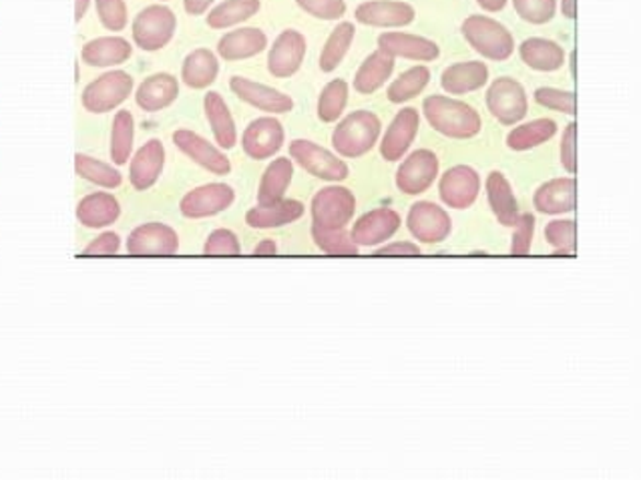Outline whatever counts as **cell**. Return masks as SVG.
Masks as SVG:
<instances>
[{"instance_id":"obj_1","label":"cell","mask_w":641,"mask_h":480,"mask_svg":"<svg viewBox=\"0 0 641 480\" xmlns=\"http://www.w3.org/2000/svg\"><path fill=\"white\" fill-rule=\"evenodd\" d=\"M422 115L436 133L448 139L467 141L481 133L482 119L479 112L469 103L455 99V97H446V95L427 97L422 101Z\"/></svg>"},{"instance_id":"obj_2","label":"cell","mask_w":641,"mask_h":480,"mask_svg":"<svg viewBox=\"0 0 641 480\" xmlns=\"http://www.w3.org/2000/svg\"><path fill=\"white\" fill-rule=\"evenodd\" d=\"M383 136L381 117L369 109H358L342 117L333 131V148L342 160H358L371 153Z\"/></svg>"},{"instance_id":"obj_3","label":"cell","mask_w":641,"mask_h":480,"mask_svg":"<svg viewBox=\"0 0 641 480\" xmlns=\"http://www.w3.org/2000/svg\"><path fill=\"white\" fill-rule=\"evenodd\" d=\"M461 33L469 43L470 49L487 61H509L515 52V38L511 31L493 16L470 14L463 21Z\"/></svg>"},{"instance_id":"obj_4","label":"cell","mask_w":641,"mask_h":480,"mask_svg":"<svg viewBox=\"0 0 641 480\" xmlns=\"http://www.w3.org/2000/svg\"><path fill=\"white\" fill-rule=\"evenodd\" d=\"M312 225L322 230H342L354 220L357 196L342 185L334 184L316 191L310 203Z\"/></svg>"},{"instance_id":"obj_5","label":"cell","mask_w":641,"mask_h":480,"mask_svg":"<svg viewBox=\"0 0 641 480\" xmlns=\"http://www.w3.org/2000/svg\"><path fill=\"white\" fill-rule=\"evenodd\" d=\"M487 109L493 115L494 121L505 127H515L529 113V97L525 86L513 77H497L487 89L485 95Z\"/></svg>"},{"instance_id":"obj_6","label":"cell","mask_w":641,"mask_h":480,"mask_svg":"<svg viewBox=\"0 0 641 480\" xmlns=\"http://www.w3.org/2000/svg\"><path fill=\"white\" fill-rule=\"evenodd\" d=\"M290 160L322 182L340 184L350 175V167L346 165V161H342L338 153L322 148L310 139H294L290 143Z\"/></svg>"},{"instance_id":"obj_7","label":"cell","mask_w":641,"mask_h":480,"mask_svg":"<svg viewBox=\"0 0 641 480\" xmlns=\"http://www.w3.org/2000/svg\"><path fill=\"white\" fill-rule=\"evenodd\" d=\"M177 31V16L165 4H151L133 21V43L137 49L158 52L165 49Z\"/></svg>"},{"instance_id":"obj_8","label":"cell","mask_w":641,"mask_h":480,"mask_svg":"<svg viewBox=\"0 0 641 480\" xmlns=\"http://www.w3.org/2000/svg\"><path fill=\"white\" fill-rule=\"evenodd\" d=\"M133 77L127 71H109L97 77L85 86L81 101L86 112L103 115V113L115 112L119 105L131 97L133 93Z\"/></svg>"},{"instance_id":"obj_9","label":"cell","mask_w":641,"mask_h":480,"mask_svg":"<svg viewBox=\"0 0 641 480\" xmlns=\"http://www.w3.org/2000/svg\"><path fill=\"white\" fill-rule=\"evenodd\" d=\"M441 173L439 155L431 149H417L400 160L396 169L395 184L405 196H420L431 189Z\"/></svg>"},{"instance_id":"obj_10","label":"cell","mask_w":641,"mask_h":480,"mask_svg":"<svg viewBox=\"0 0 641 480\" xmlns=\"http://www.w3.org/2000/svg\"><path fill=\"white\" fill-rule=\"evenodd\" d=\"M410 235L424 246H436L453 234V220L448 211L434 201H417L410 206L407 215Z\"/></svg>"},{"instance_id":"obj_11","label":"cell","mask_w":641,"mask_h":480,"mask_svg":"<svg viewBox=\"0 0 641 480\" xmlns=\"http://www.w3.org/2000/svg\"><path fill=\"white\" fill-rule=\"evenodd\" d=\"M482 179L470 165H455L439 177V198L451 210H469L481 196Z\"/></svg>"},{"instance_id":"obj_12","label":"cell","mask_w":641,"mask_h":480,"mask_svg":"<svg viewBox=\"0 0 641 480\" xmlns=\"http://www.w3.org/2000/svg\"><path fill=\"white\" fill-rule=\"evenodd\" d=\"M235 191L232 185L206 184L187 191L179 201V211L187 220H206L220 215L234 206Z\"/></svg>"},{"instance_id":"obj_13","label":"cell","mask_w":641,"mask_h":480,"mask_svg":"<svg viewBox=\"0 0 641 480\" xmlns=\"http://www.w3.org/2000/svg\"><path fill=\"white\" fill-rule=\"evenodd\" d=\"M284 125L278 121V117L266 115L258 117L247 125L242 136V149L249 160L266 161L278 155V151L284 148Z\"/></svg>"},{"instance_id":"obj_14","label":"cell","mask_w":641,"mask_h":480,"mask_svg":"<svg viewBox=\"0 0 641 480\" xmlns=\"http://www.w3.org/2000/svg\"><path fill=\"white\" fill-rule=\"evenodd\" d=\"M306 50H308V40L300 31L296 28L282 31L268 50V71L271 77L276 79L294 77L304 65Z\"/></svg>"},{"instance_id":"obj_15","label":"cell","mask_w":641,"mask_h":480,"mask_svg":"<svg viewBox=\"0 0 641 480\" xmlns=\"http://www.w3.org/2000/svg\"><path fill=\"white\" fill-rule=\"evenodd\" d=\"M173 145L194 163H198L199 167H203L206 172L220 175V177L232 173V161L223 153V149L213 145L206 137L199 136L191 129H177L173 133Z\"/></svg>"},{"instance_id":"obj_16","label":"cell","mask_w":641,"mask_h":480,"mask_svg":"<svg viewBox=\"0 0 641 480\" xmlns=\"http://www.w3.org/2000/svg\"><path fill=\"white\" fill-rule=\"evenodd\" d=\"M354 19L374 28H405L417 21V9L405 0H366L358 4Z\"/></svg>"},{"instance_id":"obj_17","label":"cell","mask_w":641,"mask_h":480,"mask_svg":"<svg viewBox=\"0 0 641 480\" xmlns=\"http://www.w3.org/2000/svg\"><path fill=\"white\" fill-rule=\"evenodd\" d=\"M230 89L237 99L252 105L258 112L284 115V113L294 109V99L290 95H285L273 86L258 83L254 79L242 77V74H235L230 79Z\"/></svg>"},{"instance_id":"obj_18","label":"cell","mask_w":641,"mask_h":480,"mask_svg":"<svg viewBox=\"0 0 641 480\" xmlns=\"http://www.w3.org/2000/svg\"><path fill=\"white\" fill-rule=\"evenodd\" d=\"M125 249L131 256H173L179 251V235L167 223H143L129 234Z\"/></svg>"},{"instance_id":"obj_19","label":"cell","mask_w":641,"mask_h":480,"mask_svg":"<svg viewBox=\"0 0 641 480\" xmlns=\"http://www.w3.org/2000/svg\"><path fill=\"white\" fill-rule=\"evenodd\" d=\"M420 113L415 107H403L381 136V155L388 163L403 160L419 136Z\"/></svg>"},{"instance_id":"obj_20","label":"cell","mask_w":641,"mask_h":480,"mask_svg":"<svg viewBox=\"0 0 641 480\" xmlns=\"http://www.w3.org/2000/svg\"><path fill=\"white\" fill-rule=\"evenodd\" d=\"M403 218L391 208H376L360 215L350 235L358 247H378L386 244L400 230Z\"/></svg>"},{"instance_id":"obj_21","label":"cell","mask_w":641,"mask_h":480,"mask_svg":"<svg viewBox=\"0 0 641 480\" xmlns=\"http://www.w3.org/2000/svg\"><path fill=\"white\" fill-rule=\"evenodd\" d=\"M378 50L395 59H407V61L432 62L441 57V47L431 38L403 33V31H391L378 37Z\"/></svg>"},{"instance_id":"obj_22","label":"cell","mask_w":641,"mask_h":480,"mask_svg":"<svg viewBox=\"0 0 641 480\" xmlns=\"http://www.w3.org/2000/svg\"><path fill=\"white\" fill-rule=\"evenodd\" d=\"M533 208L543 215H566L578 208V182L573 175L556 177L537 187Z\"/></svg>"},{"instance_id":"obj_23","label":"cell","mask_w":641,"mask_h":480,"mask_svg":"<svg viewBox=\"0 0 641 480\" xmlns=\"http://www.w3.org/2000/svg\"><path fill=\"white\" fill-rule=\"evenodd\" d=\"M129 165V182L137 191H148L160 182L165 169V145L160 139H149L133 153Z\"/></svg>"},{"instance_id":"obj_24","label":"cell","mask_w":641,"mask_h":480,"mask_svg":"<svg viewBox=\"0 0 641 480\" xmlns=\"http://www.w3.org/2000/svg\"><path fill=\"white\" fill-rule=\"evenodd\" d=\"M268 49V35L256 26H242L225 33L215 47V55L223 61H246Z\"/></svg>"},{"instance_id":"obj_25","label":"cell","mask_w":641,"mask_h":480,"mask_svg":"<svg viewBox=\"0 0 641 480\" xmlns=\"http://www.w3.org/2000/svg\"><path fill=\"white\" fill-rule=\"evenodd\" d=\"M518 59L537 73H556L568 61L566 49L551 38H525L518 45Z\"/></svg>"},{"instance_id":"obj_26","label":"cell","mask_w":641,"mask_h":480,"mask_svg":"<svg viewBox=\"0 0 641 480\" xmlns=\"http://www.w3.org/2000/svg\"><path fill=\"white\" fill-rule=\"evenodd\" d=\"M489 67L482 61H461L444 69L441 86L451 97H461L479 91L489 83Z\"/></svg>"},{"instance_id":"obj_27","label":"cell","mask_w":641,"mask_h":480,"mask_svg":"<svg viewBox=\"0 0 641 480\" xmlns=\"http://www.w3.org/2000/svg\"><path fill=\"white\" fill-rule=\"evenodd\" d=\"M179 97V81L172 73H155L137 86L136 103L145 113H160Z\"/></svg>"},{"instance_id":"obj_28","label":"cell","mask_w":641,"mask_h":480,"mask_svg":"<svg viewBox=\"0 0 641 480\" xmlns=\"http://www.w3.org/2000/svg\"><path fill=\"white\" fill-rule=\"evenodd\" d=\"M306 206L298 199H280L270 206H256L247 210L246 223L252 230H278L302 220Z\"/></svg>"},{"instance_id":"obj_29","label":"cell","mask_w":641,"mask_h":480,"mask_svg":"<svg viewBox=\"0 0 641 480\" xmlns=\"http://www.w3.org/2000/svg\"><path fill=\"white\" fill-rule=\"evenodd\" d=\"M485 194H487V201L489 208L493 211L497 222L505 227H513L517 223L518 201L513 191V185L506 179L501 172H491L485 179Z\"/></svg>"},{"instance_id":"obj_30","label":"cell","mask_w":641,"mask_h":480,"mask_svg":"<svg viewBox=\"0 0 641 480\" xmlns=\"http://www.w3.org/2000/svg\"><path fill=\"white\" fill-rule=\"evenodd\" d=\"M121 218V203L113 194H89L77 206V220L89 230H105Z\"/></svg>"},{"instance_id":"obj_31","label":"cell","mask_w":641,"mask_h":480,"mask_svg":"<svg viewBox=\"0 0 641 480\" xmlns=\"http://www.w3.org/2000/svg\"><path fill=\"white\" fill-rule=\"evenodd\" d=\"M203 112L215 139V145L220 149H234L237 145V127H235L234 115L222 95L215 91L206 93Z\"/></svg>"},{"instance_id":"obj_32","label":"cell","mask_w":641,"mask_h":480,"mask_svg":"<svg viewBox=\"0 0 641 480\" xmlns=\"http://www.w3.org/2000/svg\"><path fill=\"white\" fill-rule=\"evenodd\" d=\"M133 55L131 43L124 37H100L85 43L81 50V59L89 67L107 69L129 61Z\"/></svg>"},{"instance_id":"obj_33","label":"cell","mask_w":641,"mask_h":480,"mask_svg":"<svg viewBox=\"0 0 641 480\" xmlns=\"http://www.w3.org/2000/svg\"><path fill=\"white\" fill-rule=\"evenodd\" d=\"M395 57L386 55L383 50H374L358 67L354 74V91L360 95H372L381 91L395 73Z\"/></svg>"},{"instance_id":"obj_34","label":"cell","mask_w":641,"mask_h":480,"mask_svg":"<svg viewBox=\"0 0 641 480\" xmlns=\"http://www.w3.org/2000/svg\"><path fill=\"white\" fill-rule=\"evenodd\" d=\"M220 74V57L211 49L191 50L182 65V81L189 89H208Z\"/></svg>"},{"instance_id":"obj_35","label":"cell","mask_w":641,"mask_h":480,"mask_svg":"<svg viewBox=\"0 0 641 480\" xmlns=\"http://www.w3.org/2000/svg\"><path fill=\"white\" fill-rule=\"evenodd\" d=\"M294 179V161L290 157H276L270 161L266 172L259 179L258 203L259 206H270L280 199L285 198L288 187Z\"/></svg>"},{"instance_id":"obj_36","label":"cell","mask_w":641,"mask_h":480,"mask_svg":"<svg viewBox=\"0 0 641 480\" xmlns=\"http://www.w3.org/2000/svg\"><path fill=\"white\" fill-rule=\"evenodd\" d=\"M556 121L553 119H533L529 124L515 125V129L509 131L505 143L506 148L515 153H523V151H531V149L539 148L543 143L551 141L557 136Z\"/></svg>"},{"instance_id":"obj_37","label":"cell","mask_w":641,"mask_h":480,"mask_svg":"<svg viewBox=\"0 0 641 480\" xmlns=\"http://www.w3.org/2000/svg\"><path fill=\"white\" fill-rule=\"evenodd\" d=\"M259 9H261L259 0H223L218 7L208 11L206 23L213 31H225V28L246 23L259 13Z\"/></svg>"},{"instance_id":"obj_38","label":"cell","mask_w":641,"mask_h":480,"mask_svg":"<svg viewBox=\"0 0 641 480\" xmlns=\"http://www.w3.org/2000/svg\"><path fill=\"white\" fill-rule=\"evenodd\" d=\"M357 37V26L350 21L338 23L330 37L326 38L320 52V71L322 73H334L348 55Z\"/></svg>"},{"instance_id":"obj_39","label":"cell","mask_w":641,"mask_h":480,"mask_svg":"<svg viewBox=\"0 0 641 480\" xmlns=\"http://www.w3.org/2000/svg\"><path fill=\"white\" fill-rule=\"evenodd\" d=\"M431 83V69L427 65H415L405 73L398 74L395 81L386 89V99L393 105H403L410 99H417L420 93Z\"/></svg>"},{"instance_id":"obj_40","label":"cell","mask_w":641,"mask_h":480,"mask_svg":"<svg viewBox=\"0 0 641 480\" xmlns=\"http://www.w3.org/2000/svg\"><path fill=\"white\" fill-rule=\"evenodd\" d=\"M74 172L89 184L100 185L103 189H117L124 184V175L117 167L85 153L74 155Z\"/></svg>"},{"instance_id":"obj_41","label":"cell","mask_w":641,"mask_h":480,"mask_svg":"<svg viewBox=\"0 0 641 480\" xmlns=\"http://www.w3.org/2000/svg\"><path fill=\"white\" fill-rule=\"evenodd\" d=\"M136 141V119L133 113L117 112L112 125V161L115 165H125L133 155Z\"/></svg>"},{"instance_id":"obj_42","label":"cell","mask_w":641,"mask_h":480,"mask_svg":"<svg viewBox=\"0 0 641 480\" xmlns=\"http://www.w3.org/2000/svg\"><path fill=\"white\" fill-rule=\"evenodd\" d=\"M348 97H350V86L345 79H333L330 83H326L316 107L322 124H338L342 119V113L346 112Z\"/></svg>"},{"instance_id":"obj_43","label":"cell","mask_w":641,"mask_h":480,"mask_svg":"<svg viewBox=\"0 0 641 480\" xmlns=\"http://www.w3.org/2000/svg\"><path fill=\"white\" fill-rule=\"evenodd\" d=\"M312 239L320 251L328 256H357L360 247L354 244L350 232L342 230H322L318 225H312Z\"/></svg>"},{"instance_id":"obj_44","label":"cell","mask_w":641,"mask_h":480,"mask_svg":"<svg viewBox=\"0 0 641 480\" xmlns=\"http://www.w3.org/2000/svg\"><path fill=\"white\" fill-rule=\"evenodd\" d=\"M545 239L556 256L573 258L578 254V223L573 220H553L545 227Z\"/></svg>"},{"instance_id":"obj_45","label":"cell","mask_w":641,"mask_h":480,"mask_svg":"<svg viewBox=\"0 0 641 480\" xmlns=\"http://www.w3.org/2000/svg\"><path fill=\"white\" fill-rule=\"evenodd\" d=\"M533 99L545 109L563 113L569 117H575V113H578V95L573 91H563V89H556V86H539V89H535Z\"/></svg>"},{"instance_id":"obj_46","label":"cell","mask_w":641,"mask_h":480,"mask_svg":"<svg viewBox=\"0 0 641 480\" xmlns=\"http://www.w3.org/2000/svg\"><path fill=\"white\" fill-rule=\"evenodd\" d=\"M521 21L529 25H547L557 13V0H511Z\"/></svg>"},{"instance_id":"obj_47","label":"cell","mask_w":641,"mask_h":480,"mask_svg":"<svg viewBox=\"0 0 641 480\" xmlns=\"http://www.w3.org/2000/svg\"><path fill=\"white\" fill-rule=\"evenodd\" d=\"M101 25L112 33H121L129 23L125 0H95Z\"/></svg>"},{"instance_id":"obj_48","label":"cell","mask_w":641,"mask_h":480,"mask_svg":"<svg viewBox=\"0 0 641 480\" xmlns=\"http://www.w3.org/2000/svg\"><path fill=\"white\" fill-rule=\"evenodd\" d=\"M203 254L206 256H240L242 254L240 237L225 227L213 230L203 244Z\"/></svg>"},{"instance_id":"obj_49","label":"cell","mask_w":641,"mask_h":480,"mask_svg":"<svg viewBox=\"0 0 641 480\" xmlns=\"http://www.w3.org/2000/svg\"><path fill=\"white\" fill-rule=\"evenodd\" d=\"M298 7L320 21H340L348 7L346 0H296Z\"/></svg>"},{"instance_id":"obj_50","label":"cell","mask_w":641,"mask_h":480,"mask_svg":"<svg viewBox=\"0 0 641 480\" xmlns=\"http://www.w3.org/2000/svg\"><path fill=\"white\" fill-rule=\"evenodd\" d=\"M515 232L511 237V256H527L533 246V237H535V215L533 213H521L517 223L513 225Z\"/></svg>"},{"instance_id":"obj_51","label":"cell","mask_w":641,"mask_h":480,"mask_svg":"<svg viewBox=\"0 0 641 480\" xmlns=\"http://www.w3.org/2000/svg\"><path fill=\"white\" fill-rule=\"evenodd\" d=\"M559 160L569 175L578 173V124L575 121H571L563 129L561 143H559Z\"/></svg>"},{"instance_id":"obj_52","label":"cell","mask_w":641,"mask_h":480,"mask_svg":"<svg viewBox=\"0 0 641 480\" xmlns=\"http://www.w3.org/2000/svg\"><path fill=\"white\" fill-rule=\"evenodd\" d=\"M121 251V237L115 232H103L83 249L85 256H115Z\"/></svg>"},{"instance_id":"obj_53","label":"cell","mask_w":641,"mask_h":480,"mask_svg":"<svg viewBox=\"0 0 641 480\" xmlns=\"http://www.w3.org/2000/svg\"><path fill=\"white\" fill-rule=\"evenodd\" d=\"M376 256H420L419 244L415 242H393L384 246L374 247Z\"/></svg>"},{"instance_id":"obj_54","label":"cell","mask_w":641,"mask_h":480,"mask_svg":"<svg viewBox=\"0 0 641 480\" xmlns=\"http://www.w3.org/2000/svg\"><path fill=\"white\" fill-rule=\"evenodd\" d=\"M213 4V0H184V9L191 16H201L208 13Z\"/></svg>"},{"instance_id":"obj_55","label":"cell","mask_w":641,"mask_h":480,"mask_svg":"<svg viewBox=\"0 0 641 480\" xmlns=\"http://www.w3.org/2000/svg\"><path fill=\"white\" fill-rule=\"evenodd\" d=\"M276 254H278V244L271 237L261 239L258 246L254 247V256H276Z\"/></svg>"},{"instance_id":"obj_56","label":"cell","mask_w":641,"mask_h":480,"mask_svg":"<svg viewBox=\"0 0 641 480\" xmlns=\"http://www.w3.org/2000/svg\"><path fill=\"white\" fill-rule=\"evenodd\" d=\"M509 0H477V4L481 7L485 13H499L506 7Z\"/></svg>"},{"instance_id":"obj_57","label":"cell","mask_w":641,"mask_h":480,"mask_svg":"<svg viewBox=\"0 0 641 480\" xmlns=\"http://www.w3.org/2000/svg\"><path fill=\"white\" fill-rule=\"evenodd\" d=\"M559 9H561V14L566 19L575 21V16H578V0H559Z\"/></svg>"},{"instance_id":"obj_58","label":"cell","mask_w":641,"mask_h":480,"mask_svg":"<svg viewBox=\"0 0 641 480\" xmlns=\"http://www.w3.org/2000/svg\"><path fill=\"white\" fill-rule=\"evenodd\" d=\"M89 4H91V0H74V21H77V23L83 21Z\"/></svg>"},{"instance_id":"obj_59","label":"cell","mask_w":641,"mask_h":480,"mask_svg":"<svg viewBox=\"0 0 641 480\" xmlns=\"http://www.w3.org/2000/svg\"><path fill=\"white\" fill-rule=\"evenodd\" d=\"M569 71H571V77H573V79L578 77V67H575V52H571V55H569Z\"/></svg>"}]
</instances>
